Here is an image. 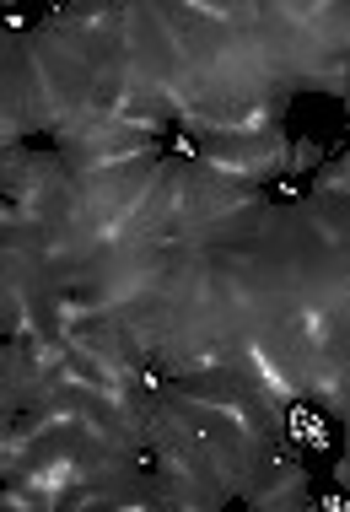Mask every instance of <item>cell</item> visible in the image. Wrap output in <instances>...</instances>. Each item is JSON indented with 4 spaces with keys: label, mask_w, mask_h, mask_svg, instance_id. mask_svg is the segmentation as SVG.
Returning a JSON list of instances; mask_svg holds the SVG:
<instances>
[{
    "label": "cell",
    "mask_w": 350,
    "mask_h": 512,
    "mask_svg": "<svg viewBox=\"0 0 350 512\" xmlns=\"http://www.w3.org/2000/svg\"><path fill=\"white\" fill-rule=\"evenodd\" d=\"M334 486H340V491L350 496V453H345V459H340V469H334Z\"/></svg>",
    "instance_id": "6da1fadb"
}]
</instances>
